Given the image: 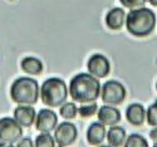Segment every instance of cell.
<instances>
[{"label": "cell", "instance_id": "1", "mask_svg": "<svg viewBox=\"0 0 157 147\" xmlns=\"http://www.w3.org/2000/svg\"><path fill=\"white\" fill-rule=\"evenodd\" d=\"M69 95L73 101L79 103L96 102L101 95V83L98 78L89 73H78L71 79Z\"/></svg>", "mask_w": 157, "mask_h": 147}, {"label": "cell", "instance_id": "2", "mask_svg": "<svg viewBox=\"0 0 157 147\" xmlns=\"http://www.w3.org/2000/svg\"><path fill=\"white\" fill-rule=\"evenodd\" d=\"M124 23L129 34L138 38L148 37L156 26V14L145 6L132 9L126 15Z\"/></svg>", "mask_w": 157, "mask_h": 147}, {"label": "cell", "instance_id": "3", "mask_svg": "<svg viewBox=\"0 0 157 147\" xmlns=\"http://www.w3.org/2000/svg\"><path fill=\"white\" fill-rule=\"evenodd\" d=\"M10 97L18 104L33 106L39 98V84L30 77H20L10 87Z\"/></svg>", "mask_w": 157, "mask_h": 147}, {"label": "cell", "instance_id": "4", "mask_svg": "<svg viewBox=\"0 0 157 147\" xmlns=\"http://www.w3.org/2000/svg\"><path fill=\"white\" fill-rule=\"evenodd\" d=\"M39 96L42 102L52 108L60 107L68 97V88L63 79L53 77L43 82L42 88L39 89Z\"/></svg>", "mask_w": 157, "mask_h": 147}, {"label": "cell", "instance_id": "5", "mask_svg": "<svg viewBox=\"0 0 157 147\" xmlns=\"http://www.w3.org/2000/svg\"><path fill=\"white\" fill-rule=\"evenodd\" d=\"M102 101L109 106H118L126 98V88L118 81H107L103 86H101V95Z\"/></svg>", "mask_w": 157, "mask_h": 147}, {"label": "cell", "instance_id": "6", "mask_svg": "<svg viewBox=\"0 0 157 147\" xmlns=\"http://www.w3.org/2000/svg\"><path fill=\"white\" fill-rule=\"evenodd\" d=\"M23 136V127L14 118H0V142L15 143Z\"/></svg>", "mask_w": 157, "mask_h": 147}, {"label": "cell", "instance_id": "7", "mask_svg": "<svg viewBox=\"0 0 157 147\" xmlns=\"http://www.w3.org/2000/svg\"><path fill=\"white\" fill-rule=\"evenodd\" d=\"M78 136L77 127L72 122H62L58 125L54 130V141L58 143V146L68 147L74 143Z\"/></svg>", "mask_w": 157, "mask_h": 147}, {"label": "cell", "instance_id": "8", "mask_svg": "<svg viewBox=\"0 0 157 147\" xmlns=\"http://www.w3.org/2000/svg\"><path fill=\"white\" fill-rule=\"evenodd\" d=\"M87 68H88V73L92 74L93 77L104 78L109 74L111 64H109V60L107 59V57L97 53V54H93L88 59Z\"/></svg>", "mask_w": 157, "mask_h": 147}, {"label": "cell", "instance_id": "9", "mask_svg": "<svg viewBox=\"0 0 157 147\" xmlns=\"http://www.w3.org/2000/svg\"><path fill=\"white\" fill-rule=\"evenodd\" d=\"M58 126V116L54 111L44 108L38 112L35 117V128L42 133H50Z\"/></svg>", "mask_w": 157, "mask_h": 147}, {"label": "cell", "instance_id": "10", "mask_svg": "<svg viewBox=\"0 0 157 147\" xmlns=\"http://www.w3.org/2000/svg\"><path fill=\"white\" fill-rule=\"evenodd\" d=\"M98 121L104 126H114L121 121V112L120 110L114 108L113 106L104 104L97 111Z\"/></svg>", "mask_w": 157, "mask_h": 147}, {"label": "cell", "instance_id": "11", "mask_svg": "<svg viewBox=\"0 0 157 147\" xmlns=\"http://www.w3.org/2000/svg\"><path fill=\"white\" fill-rule=\"evenodd\" d=\"M35 110L32 106L19 104L14 110V119L21 127H30L35 122Z\"/></svg>", "mask_w": 157, "mask_h": 147}, {"label": "cell", "instance_id": "12", "mask_svg": "<svg viewBox=\"0 0 157 147\" xmlns=\"http://www.w3.org/2000/svg\"><path fill=\"white\" fill-rule=\"evenodd\" d=\"M126 118L127 121L133 126H141L145 122L146 118V110L143 108L141 103H132L126 110Z\"/></svg>", "mask_w": 157, "mask_h": 147}, {"label": "cell", "instance_id": "13", "mask_svg": "<svg viewBox=\"0 0 157 147\" xmlns=\"http://www.w3.org/2000/svg\"><path fill=\"white\" fill-rule=\"evenodd\" d=\"M106 126L102 125L101 122H94L87 130V141L92 146H99L106 138Z\"/></svg>", "mask_w": 157, "mask_h": 147}, {"label": "cell", "instance_id": "14", "mask_svg": "<svg viewBox=\"0 0 157 147\" xmlns=\"http://www.w3.org/2000/svg\"><path fill=\"white\" fill-rule=\"evenodd\" d=\"M126 20V13L122 8H113L106 15V25L111 30H120Z\"/></svg>", "mask_w": 157, "mask_h": 147}, {"label": "cell", "instance_id": "15", "mask_svg": "<svg viewBox=\"0 0 157 147\" xmlns=\"http://www.w3.org/2000/svg\"><path fill=\"white\" fill-rule=\"evenodd\" d=\"M106 137H107V141H108L109 146L121 147V146H123V143H124V141L127 138L126 130L123 127L117 126V125L111 126V128L106 133Z\"/></svg>", "mask_w": 157, "mask_h": 147}, {"label": "cell", "instance_id": "16", "mask_svg": "<svg viewBox=\"0 0 157 147\" xmlns=\"http://www.w3.org/2000/svg\"><path fill=\"white\" fill-rule=\"evenodd\" d=\"M21 69L30 75H39L43 71V63L35 57H25L20 63Z\"/></svg>", "mask_w": 157, "mask_h": 147}, {"label": "cell", "instance_id": "17", "mask_svg": "<svg viewBox=\"0 0 157 147\" xmlns=\"http://www.w3.org/2000/svg\"><path fill=\"white\" fill-rule=\"evenodd\" d=\"M123 147H150V146L147 140L143 136L138 135V133H132V135H129L126 138Z\"/></svg>", "mask_w": 157, "mask_h": 147}, {"label": "cell", "instance_id": "18", "mask_svg": "<svg viewBox=\"0 0 157 147\" xmlns=\"http://www.w3.org/2000/svg\"><path fill=\"white\" fill-rule=\"evenodd\" d=\"M77 113H78V108H77L75 103H73V102H64L60 106L59 114L64 119H73V118H75Z\"/></svg>", "mask_w": 157, "mask_h": 147}, {"label": "cell", "instance_id": "19", "mask_svg": "<svg viewBox=\"0 0 157 147\" xmlns=\"http://www.w3.org/2000/svg\"><path fill=\"white\" fill-rule=\"evenodd\" d=\"M35 147H56L54 137L50 133H40L35 138Z\"/></svg>", "mask_w": 157, "mask_h": 147}, {"label": "cell", "instance_id": "20", "mask_svg": "<svg viewBox=\"0 0 157 147\" xmlns=\"http://www.w3.org/2000/svg\"><path fill=\"white\" fill-rule=\"evenodd\" d=\"M98 110V106L96 102H90V103H84L83 106H81L78 108V113H79L81 117L83 118H88V117H92Z\"/></svg>", "mask_w": 157, "mask_h": 147}, {"label": "cell", "instance_id": "21", "mask_svg": "<svg viewBox=\"0 0 157 147\" xmlns=\"http://www.w3.org/2000/svg\"><path fill=\"white\" fill-rule=\"evenodd\" d=\"M146 119L150 126L157 127V101L151 104L146 111Z\"/></svg>", "mask_w": 157, "mask_h": 147}, {"label": "cell", "instance_id": "22", "mask_svg": "<svg viewBox=\"0 0 157 147\" xmlns=\"http://www.w3.org/2000/svg\"><path fill=\"white\" fill-rule=\"evenodd\" d=\"M121 4L127 8V9H137V8H142L146 4L147 0H120Z\"/></svg>", "mask_w": 157, "mask_h": 147}, {"label": "cell", "instance_id": "23", "mask_svg": "<svg viewBox=\"0 0 157 147\" xmlns=\"http://www.w3.org/2000/svg\"><path fill=\"white\" fill-rule=\"evenodd\" d=\"M17 147H34V143H33L32 138L24 137V138H21V140L18 142V146H17Z\"/></svg>", "mask_w": 157, "mask_h": 147}, {"label": "cell", "instance_id": "24", "mask_svg": "<svg viewBox=\"0 0 157 147\" xmlns=\"http://www.w3.org/2000/svg\"><path fill=\"white\" fill-rule=\"evenodd\" d=\"M150 137H151L152 140H157V128H156V127L150 132Z\"/></svg>", "mask_w": 157, "mask_h": 147}, {"label": "cell", "instance_id": "25", "mask_svg": "<svg viewBox=\"0 0 157 147\" xmlns=\"http://www.w3.org/2000/svg\"><path fill=\"white\" fill-rule=\"evenodd\" d=\"M0 147H14L13 143H5V142H0Z\"/></svg>", "mask_w": 157, "mask_h": 147}, {"label": "cell", "instance_id": "26", "mask_svg": "<svg viewBox=\"0 0 157 147\" xmlns=\"http://www.w3.org/2000/svg\"><path fill=\"white\" fill-rule=\"evenodd\" d=\"M152 6H157V0H148Z\"/></svg>", "mask_w": 157, "mask_h": 147}, {"label": "cell", "instance_id": "27", "mask_svg": "<svg viewBox=\"0 0 157 147\" xmlns=\"http://www.w3.org/2000/svg\"><path fill=\"white\" fill-rule=\"evenodd\" d=\"M98 147H112V146H109V145H99Z\"/></svg>", "mask_w": 157, "mask_h": 147}, {"label": "cell", "instance_id": "28", "mask_svg": "<svg viewBox=\"0 0 157 147\" xmlns=\"http://www.w3.org/2000/svg\"><path fill=\"white\" fill-rule=\"evenodd\" d=\"M152 147H157V142H156V143H155V145H153Z\"/></svg>", "mask_w": 157, "mask_h": 147}, {"label": "cell", "instance_id": "29", "mask_svg": "<svg viewBox=\"0 0 157 147\" xmlns=\"http://www.w3.org/2000/svg\"><path fill=\"white\" fill-rule=\"evenodd\" d=\"M156 91H157V83H156Z\"/></svg>", "mask_w": 157, "mask_h": 147}, {"label": "cell", "instance_id": "30", "mask_svg": "<svg viewBox=\"0 0 157 147\" xmlns=\"http://www.w3.org/2000/svg\"><path fill=\"white\" fill-rule=\"evenodd\" d=\"M58 147H62V146H58Z\"/></svg>", "mask_w": 157, "mask_h": 147}, {"label": "cell", "instance_id": "31", "mask_svg": "<svg viewBox=\"0 0 157 147\" xmlns=\"http://www.w3.org/2000/svg\"><path fill=\"white\" fill-rule=\"evenodd\" d=\"M156 101H157V99H156Z\"/></svg>", "mask_w": 157, "mask_h": 147}]
</instances>
